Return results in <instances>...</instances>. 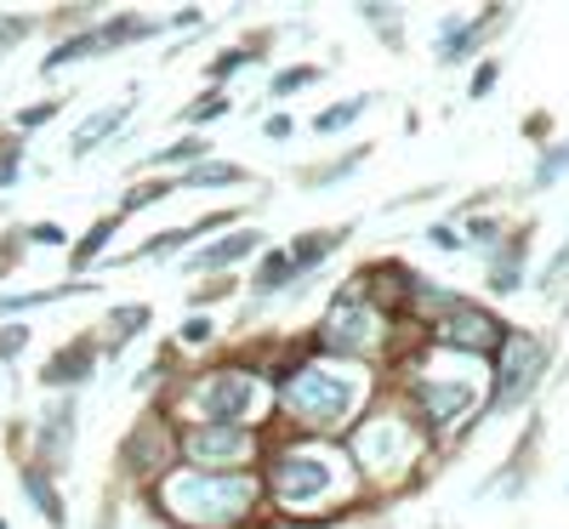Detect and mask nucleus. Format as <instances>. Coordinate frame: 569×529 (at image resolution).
Returning <instances> with one entry per match:
<instances>
[{"instance_id":"f257e3e1","label":"nucleus","mask_w":569,"mask_h":529,"mask_svg":"<svg viewBox=\"0 0 569 529\" xmlns=\"http://www.w3.org/2000/svg\"><path fill=\"white\" fill-rule=\"evenodd\" d=\"M257 485L240 472H171L166 485H160V507L188 523V529H228L233 518H246Z\"/></svg>"},{"instance_id":"f03ea898","label":"nucleus","mask_w":569,"mask_h":529,"mask_svg":"<svg viewBox=\"0 0 569 529\" xmlns=\"http://www.w3.org/2000/svg\"><path fill=\"white\" fill-rule=\"evenodd\" d=\"M273 490H279V501L291 507V512H319V507L348 496V472H342L337 456H319V450L284 456L279 472H273Z\"/></svg>"},{"instance_id":"7ed1b4c3","label":"nucleus","mask_w":569,"mask_h":529,"mask_svg":"<svg viewBox=\"0 0 569 529\" xmlns=\"http://www.w3.org/2000/svg\"><path fill=\"white\" fill-rule=\"evenodd\" d=\"M353 405V388L342 376H325V370H302L291 381V416L313 421V427H330V421H342Z\"/></svg>"},{"instance_id":"20e7f679","label":"nucleus","mask_w":569,"mask_h":529,"mask_svg":"<svg viewBox=\"0 0 569 529\" xmlns=\"http://www.w3.org/2000/svg\"><path fill=\"white\" fill-rule=\"evenodd\" d=\"M547 353L530 342V336H507V353H501V370H496V410H512L518 399L530 393V381L541 376Z\"/></svg>"},{"instance_id":"39448f33","label":"nucleus","mask_w":569,"mask_h":529,"mask_svg":"<svg viewBox=\"0 0 569 529\" xmlns=\"http://www.w3.org/2000/svg\"><path fill=\"white\" fill-rule=\"evenodd\" d=\"M410 432L399 427V421H370L365 432H359V461H365V472H376V478H393V472H405L410 467Z\"/></svg>"},{"instance_id":"423d86ee","label":"nucleus","mask_w":569,"mask_h":529,"mask_svg":"<svg viewBox=\"0 0 569 529\" xmlns=\"http://www.w3.org/2000/svg\"><path fill=\"white\" fill-rule=\"evenodd\" d=\"M325 348L330 353H365L370 342H376V313L370 308H359L353 297H342L337 308H330V319H325Z\"/></svg>"},{"instance_id":"0eeeda50","label":"nucleus","mask_w":569,"mask_h":529,"mask_svg":"<svg viewBox=\"0 0 569 529\" xmlns=\"http://www.w3.org/2000/svg\"><path fill=\"white\" fill-rule=\"evenodd\" d=\"M251 393H257V388H251V376L228 370V376H211V381H206L194 405H200L211 421H222V427H228V421H240V416L251 410Z\"/></svg>"},{"instance_id":"6e6552de","label":"nucleus","mask_w":569,"mask_h":529,"mask_svg":"<svg viewBox=\"0 0 569 529\" xmlns=\"http://www.w3.org/2000/svg\"><path fill=\"white\" fill-rule=\"evenodd\" d=\"M445 342H450L456 353H485V348L501 342V325H496L490 313H479L472 302H456V313L445 319Z\"/></svg>"},{"instance_id":"1a4fd4ad","label":"nucleus","mask_w":569,"mask_h":529,"mask_svg":"<svg viewBox=\"0 0 569 529\" xmlns=\"http://www.w3.org/2000/svg\"><path fill=\"white\" fill-rule=\"evenodd\" d=\"M416 399H421V416L427 421H461L472 410V381H433V376H421L416 381Z\"/></svg>"},{"instance_id":"9d476101","label":"nucleus","mask_w":569,"mask_h":529,"mask_svg":"<svg viewBox=\"0 0 569 529\" xmlns=\"http://www.w3.org/2000/svg\"><path fill=\"white\" fill-rule=\"evenodd\" d=\"M188 456H194L200 467H217V461H246V456H251V439H246L240 427L211 421V427H200V432H188Z\"/></svg>"},{"instance_id":"9b49d317","label":"nucleus","mask_w":569,"mask_h":529,"mask_svg":"<svg viewBox=\"0 0 569 529\" xmlns=\"http://www.w3.org/2000/svg\"><path fill=\"white\" fill-rule=\"evenodd\" d=\"M251 246H257V233H233V239H222V246L200 251V268H222V262H233V257H246Z\"/></svg>"},{"instance_id":"f8f14e48","label":"nucleus","mask_w":569,"mask_h":529,"mask_svg":"<svg viewBox=\"0 0 569 529\" xmlns=\"http://www.w3.org/2000/svg\"><path fill=\"white\" fill-rule=\"evenodd\" d=\"M80 376H91V353H69V359H52L46 365V381H52V388H63V381H80Z\"/></svg>"},{"instance_id":"ddd939ff","label":"nucleus","mask_w":569,"mask_h":529,"mask_svg":"<svg viewBox=\"0 0 569 529\" xmlns=\"http://www.w3.org/2000/svg\"><path fill=\"white\" fill-rule=\"evenodd\" d=\"M291 273H297V257H291V251H279V257L257 273V291H279V285L291 279Z\"/></svg>"},{"instance_id":"4468645a","label":"nucleus","mask_w":569,"mask_h":529,"mask_svg":"<svg viewBox=\"0 0 569 529\" xmlns=\"http://www.w3.org/2000/svg\"><path fill=\"white\" fill-rule=\"evenodd\" d=\"M353 114H365V98H353V103H337V109H325V114H319V131H342Z\"/></svg>"},{"instance_id":"2eb2a0df","label":"nucleus","mask_w":569,"mask_h":529,"mask_svg":"<svg viewBox=\"0 0 569 529\" xmlns=\"http://www.w3.org/2000/svg\"><path fill=\"white\" fill-rule=\"evenodd\" d=\"M114 228H120V217H109V222H98V228H91V233L80 239V251H74V262H91V251H98V246H103V239H109Z\"/></svg>"},{"instance_id":"dca6fc26","label":"nucleus","mask_w":569,"mask_h":529,"mask_svg":"<svg viewBox=\"0 0 569 529\" xmlns=\"http://www.w3.org/2000/svg\"><path fill=\"white\" fill-rule=\"evenodd\" d=\"M114 120H120V109H109V114H103V120H98V126H91V131H86V137H74V149H80V154H86V149H91V142H103V137H109V131H114Z\"/></svg>"},{"instance_id":"f3484780","label":"nucleus","mask_w":569,"mask_h":529,"mask_svg":"<svg viewBox=\"0 0 569 529\" xmlns=\"http://www.w3.org/2000/svg\"><path fill=\"white\" fill-rule=\"evenodd\" d=\"M308 80H313L308 69H284V74L273 80V91H279V98H284V91H297V86H308Z\"/></svg>"},{"instance_id":"a211bd4d","label":"nucleus","mask_w":569,"mask_h":529,"mask_svg":"<svg viewBox=\"0 0 569 529\" xmlns=\"http://www.w3.org/2000/svg\"><path fill=\"white\" fill-rule=\"evenodd\" d=\"M563 166H569V149H558V154H547V160H541V182H552V177H558Z\"/></svg>"},{"instance_id":"6ab92c4d","label":"nucleus","mask_w":569,"mask_h":529,"mask_svg":"<svg viewBox=\"0 0 569 529\" xmlns=\"http://www.w3.org/2000/svg\"><path fill=\"white\" fill-rule=\"evenodd\" d=\"M558 279H569V246H563V257H558V268L547 273V285H558Z\"/></svg>"}]
</instances>
